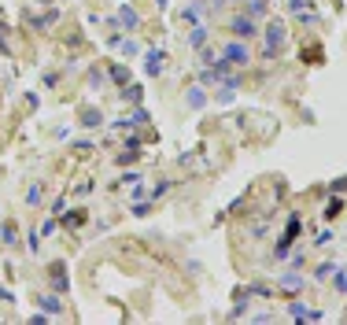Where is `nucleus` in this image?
<instances>
[{"label": "nucleus", "instance_id": "nucleus-17", "mask_svg": "<svg viewBox=\"0 0 347 325\" xmlns=\"http://www.w3.org/2000/svg\"><path fill=\"white\" fill-rule=\"evenodd\" d=\"M332 192H347V177H336V181H332Z\"/></svg>", "mask_w": 347, "mask_h": 325}, {"label": "nucleus", "instance_id": "nucleus-10", "mask_svg": "<svg viewBox=\"0 0 347 325\" xmlns=\"http://www.w3.org/2000/svg\"><path fill=\"white\" fill-rule=\"evenodd\" d=\"M299 284H303V277H299V274H284L281 277V288H288V292H296Z\"/></svg>", "mask_w": 347, "mask_h": 325}, {"label": "nucleus", "instance_id": "nucleus-11", "mask_svg": "<svg viewBox=\"0 0 347 325\" xmlns=\"http://www.w3.org/2000/svg\"><path fill=\"white\" fill-rule=\"evenodd\" d=\"M118 19H122V22L130 26V30H137V22H141V19H137V11H133V8H122V15H118Z\"/></svg>", "mask_w": 347, "mask_h": 325}, {"label": "nucleus", "instance_id": "nucleus-7", "mask_svg": "<svg viewBox=\"0 0 347 325\" xmlns=\"http://www.w3.org/2000/svg\"><path fill=\"white\" fill-rule=\"evenodd\" d=\"M0 237H4V244H8V248H11V244L19 240V225H15V222H8V225H4V229H0Z\"/></svg>", "mask_w": 347, "mask_h": 325}, {"label": "nucleus", "instance_id": "nucleus-6", "mask_svg": "<svg viewBox=\"0 0 347 325\" xmlns=\"http://www.w3.org/2000/svg\"><path fill=\"white\" fill-rule=\"evenodd\" d=\"M163 59H166V56H163L159 48L148 52V74H159V70H163Z\"/></svg>", "mask_w": 347, "mask_h": 325}, {"label": "nucleus", "instance_id": "nucleus-15", "mask_svg": "<svg viewBox=\"0 0 347 325\" xmlns=\"http://www.w3.org/2000/svg\"><path fill=\"white\" fill-rule=\"evenodd\" d=\"M111 78H115V82H118V85H126V78H130V74H126V70H122V67H111Z\"/></svg>", "mask_w": 347, "mask_h": 325}, {"label": "nucleus", "instance_id": "nucleus-18", "mask_svg": "<svg viewBox=\"0 0 347 325\" xmlns=\"http://www.w3.org/2000/svg\"><path fill=\"white\" fill-rule=\"evenodd\" d=\"M0 48H8V44H4V26H0Z\"/></svg>", "mask_w": 347, "mask_h": 325}, {"label": "nucleus", "instance_id": "nucleus-9", "mask_svg": "<svg viewBox=\"0 0 347 325\" xmlns=\"http://www.w3.org/2000/svg\"><path fill=\"white\" fill-rule=\"evenodd\" d=\"M52 284H56L59 292L66 288V274H63V266H59V262H56V266H52Z\"/></svg>", "mask_w": 347, "mask_h": 325}, {"label": "nucleus", "instance_id": "nucleus-8", "mask_svg": "<svg viewBox=\"0 0 347 325\" xmlns=\"http://www.w3.org/2000/svg\"><path fill=\"white\" fill-rule=\"evenodd\" d=\"M41 307L48 310V314H59V310H63V303H59L56 296H41Z\"/></svg>", "mask_w": 347, "mask_h": 325}, {"label": "nucleus", "instance_id": "nucleus-4", "mask_svg": "<svg viewBox=\"0 0 347 325\" xmlns=\"http://www.w3.org/2000/svg\"><path fill=\"white\" fill-rule=\"evenodd\" d=\"M244 4H248V15H251V19H262V15H266V8H270L266 0H244Z\"/></svg>", "mask_w": 347, "mask_h": 325}, {"label": "nucleus", "instance_id": "nucleus-12", "mask_svg": "<svg viewBox=\"0 0 347 325\" xmlns=\"http://www.w3.org/2000/svg\"><path fill=\"white\" fill-rule=\"evenodd\" d=\"M199 15H203V8H199V4H196V8H185V11H181V22H199Z\"/></svg>", "mask_w": 347, "mask_h": 325}, {"label": "nucleus", "instance_id": "nucleus-14", "mask_svg": "<svg viewBox=\"0 0 347 325\" xmlns=\"http://www.w3.org/2000/svg\"><path fill=\"white\" fill-rule=\"evenodd\" d=\"M203 100H207L203 89H192V92H189V104H192V108H203Z\"/></svg>", "mask_w": 347, "mask_h": 325}, {"label": "nucleus", "instance_id": "nucleus-1", "mask_svg": "<svg viewBox=\"0 0 347 325\" xmlns=\"http://www.w3.org/2000/svg\"><path fill=\"white\" fill-rule=\"evenodd\" d=\"M281 44H284V26L281 22H270V26H266V56H273Z\"/></svg>", "mask_w": 347, "mask_h": 325}, {"label": "nucleus", "instance_id": "nucleus-13", "mask_svg": "<svg viewBox=\"0 0 347 325\" xmlns=\"http://www.w3.org/2000/svg\"><path fill=\"white\" fill-rule=\"evenodd\" d=\"M340 211H344V200H329V207H325V218H336Z\"/></svg>", "mask_w": 347, "mask_h": 325}, {"label": "nucleus", "instance_id": "nucleus-3", "mask_svg": "<svg viewBox=\"0 0 347 325\" xmlns=\"http://www.w3.org/2000/svg\"><path fill=\"white\" fill-rule=\"evenodd\" d=\"M255 30H259V26H255V19H251V15L233 19V34H237V37H244V41H248V37H255Z\"/></svg>", "mask_w": 347, "mask_h": 325}, {"label": "nucleus", "instance_id": "nucleus-2", "mask_svg": "<svg viewBox=\"0 0 347 325\" xmlns=\"http://www.w3.org/2000/svg\"><path fill=\"white\" fill-rule=\"evenodd\" d=\"M225 63H233V67H244V63H248V44H240V41L225 44Z\"/></svg>", "mask_w": 347, "mask_h": 325}, {"label": "nucleus", "instance_id": "nucleus-16", "mask_svg": "<svg viewBox=\"0 0 347 325\" xmlns=\"http://www.w3.org/2000/svg\"><path fill=\"white\" fill-rule=\"evenodd\" d=\"M26 200H30V203H37V200H41V185H33V189L26 192Z\"/></svg>", "mask_w": 347, "mask_h": 325}, {"label": "nucleus", "instance_id": "nucleus-5", "mask_svg": "<svg viewBox=\"0 0 347 325\" xmlns=\"http://www.w3.org/2000/svg\"><path fill=\"white\" fill-rule=\"evenodd\" d=\"M189 44H192V48H203V44H207V26H192Z\"/></svg>", "mask_w": 347, "mask_h": 325}, {"label": "nucleus", "instance_id": "nucleus-19", "mask_svg": "<svg viewBox=\"0 0 347 325\" xmlns=\"http://www.w3.org/2000/svg\"><path fill=\"white\" fill-rule=\"evenodd\" d=\"M155 4H159V8H166V0H155Z\"/></svg>", "mask_w": 347, "mask_h": 325}]
</instances>
